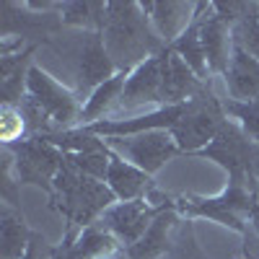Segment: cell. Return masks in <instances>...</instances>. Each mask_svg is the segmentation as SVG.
Returning <instances> with one entry per match:
<instances>
[{
  "label": "cell",
  "mask_w": 259,
  "mask_h": 259,
  "mask_svg": "<svg viewBox=\"0 0 259 259\" xmlns=\"http://www.w3.org/2000/svg\"><path fill=\"white\" fill-rule=\"evenodd\" d=\"M249 223L259 233V187H254V200H251V212H249Z\"/></svg>",
  "instance_id": "obj_25"
},
{
  "label": "cell",
  "mask_w": 259,
  "mask_h": 259,
  "mask_svg": "<svg viewBox=\"0 0 259 259\" xmlns=\"http://www.w3.org/2000/svg\"><path fill=\"white\" fill-rule=\"evenodd\" d=\"M166 259H207L202 254V249L197 246V239H194V231H192L189 223L179 231L177 244H174V249H171V254Z\"/></svg>",
  "instance_id": "obj_23"
},
{
  "label": "cell",
  "mask_w": 259,
  "mask_h": 259,
  "mask_svg": "<svg viewBox=\"0 0 259 259\" xmlns=\"http://www.w3.org/2000/svg\"><path fill=\"white\" fill-rule=\"evenodd\" d=\"M174 50L189 68L197 73V78H207L210 68H207V57H205V50H202V39H200V26H197V18L192 21V26L174 41V45H168Z\"/></svg>",
  "instance_id": "obj_19"
},
{
  "label": "cell",
  "mask_w": 259,
  "mask_h": 259,
  "mask_svg": "<svg viewBox=\"0 0 259 259\" xmlns=\"http://www.w3.org/2000/svg\"><path fill=\"white\" fill-rule=\"evenodd\" d=\"M13 153V168L18 184H36L52 194L55 179L65 166V153L55 148L41 135H34L29 140H21L16 145H6Z\"/></svg>",
  "instance_id": "obj_4"
},
{
  "label": "cell",
  "mask_w": 259,
  "mask_h": 259,
  "mask_svg": "<svg viewBox=\"0 0 259 259\" xmlns=\"http://www.w3.org/2000/svg\"><path fill=\"white\" fill-rule=\"evenodd\" d=\"M124 83H127V73H117L106 83H101L91 96H85L83 112H80V127L96 124L112 109H117L119 99H122V91H124Z\"/></svg>",
  "instance_id": "obj_17"
},
{
  "label": "cell",
  "mask_w": 259,
  "mask_h": 259,
  "mask_svg": "<svg viewBox=\"0 0 259 259\" xmlns=\"http://www.w3.org/2000/svg\"><path fill=\"white\" fill-rule=\"evenodd\" d=\"M117 65L114 60L106 52V45H104V36L101 31H91L89 39L83 45V52H80V70H78V91L80 94H94L101 83H106L112 75H117Z\"/></svg>",
  "instance_id": "obj_11"
},
{
  "label": "cell",
  "mask_w": 259,
  "mask_h": 259,
  "mask_svg": "<svg viewBox=\"0 0 259 259\" xmlns=\"http://www.w3.org/2000/svg\"><path fill=\"white\" fill-rule=\"evenodd\" d=\"M161 62H163V106L187 104L192 99H197L200 94H205L197 73L171 47L161 50Z\"/></svg>",
  "instance_id": "obj_10"
},
{
  "label": "cell",
  "mask_w": 259,
  "mask_h": 259,
  "mask_svg": "<svg viewBox=\"0 0 259 259\" xmlns=\"http://www.w3.org/2000/svg\"><path fill=\"white\" fill-rule=\"evenodd\" d=\"M101 36L119 73L135 70L140 62L161 52L156 39L158 34L150 26L140 3H106Z\"/></svg>",
  "instance_id": "obj_1"
},
{
  "label": "cell",
  "mask_w": 259,
  "mask_h": 259,
  "mask_svg": "<svg viewBox=\"0 0 259 259\" xmlns=\"http://www.w3.org/2000/svg\"><path fill=\"white\" fill-rule=\"evenodd\" d=\"M254 200V187L244 179H228V187L215 197H182L174 202L179 215L187 218H207L236 233H246L249 212Z\"/></svg>",
  "instance_id": "obj_3"
},
{
  "label": "cell",
  "mask_w": 259,
  "mask_h": 259,
  "mask_svg": "<svg viewBox=\"0 0 259 259\" xmlns=\"http://www.w3.org/2000/svg\"><path fill=\"white\" fill-rule=\"evenodd\" d=\"M26 135V114L16 104H3L0 109V138L6 145H16Z\"/></svg>",
  "instance_id": "obj_22"
},
{
  "label": "cell",
  "mask_w": 259,
  "mask_h": 259,
  "mask_svg": "<svg viewBox=\"0 0 259 259\" xmlns=\"http://www.w3.org/2000/svg\"><path fill=\"white\" fill-rule=\"evenodd\" d=\"M226 89L231 101H259V57L233 45L231 65L226 70Z\"/></svg>",
  "instance_id": "obj_15"
},
{
  "label": "cell",
  "mask_w": 259,
  "mask_h": 259,
  "mask_svg": "<svg viewBox=\"0 0 259 259\" xmlns=\"http://www.w3.org/2000/svg\"><path fill=\"white\" fill-rule=\"evenodd\" d=\"M179 212L171 205L156 215V221L143 233V239L124 249L127 259H166L171 254L179 236Z\"/></svg>",
  "instance_id": "obj_9"
},
{
  "label": "cell",
  "mask_w": 259,
  "mask_h": 259,
  "mask_svg": "<svg viewBox=\"0 0 259 259\" xmlns=\"http://www.w3.org/2000/svg\"><path fill=\"white\" fill-rule=\"evenodd\" d=\"M26 94L41 109V114H45L50 122H55L57 127L68 130L73 124H80L83 101L70 89H65L62 83H57L47 70H41L39 65H29Z\"/></svg>",
  "instance_id": "obj_5"
},
{
  "label": "cell",
  "mask_w": 259,
  "mask_h": 259,
  "mask_svg": "<svg viewBox=\"0 0 259 259\" xmlns=\"http://www.w3.org/2000/svg\"><path fill=\"white\" fill-rule=\"evenodd\" d=\"M171 205H174L171 200L163 202V205H156V202H150L148 197L145 200H133V202H114L99 218V223L127 249V246L138 244L143 239V233L150 228V223L156 221V215L161 210L171 207Z\"/></svg>",
  "instance_id": "obj_7"
},
{
  "label": "cell",
  "mask_w": 259,
  "mask_h": 259,
  "mask_svg": "<svg viewBox=\"0 0 259 259\" xmlns=\"http://www.w3.org/2000/svg\"><path fill=\"white\" fill-rule=\"evenodd\" d=\"M104 143L119 158L143 168L150 177L166 161H171L177 153H182L179 145L174 143V138H171V133H166V130H153V133H140V135H130V138H106Z\"/></svg>",
  "instance_id": "obj_6"
},
{
  "label": "cell",
  "mask_w": 259,
  "mask_h": 259,
  "mask_svg": "<svg viewBox=\"0 0 259 259\" xmlns=\"http://www.w3.org/2000/svg\"><path fill=\"white\" fill-rule=\"evenodd\" d=\"M62 21L70 26H83V29H104V18H106V3H65L60 6Z\"/></svg>",
  "instance_id": "obj_20"
},
{
  "label": "cell",
  "mask_w": 259,
  "mask_h": 259,
  "mask_svg": "<svg viewBox=\"0 0 259 259\" xmlns=\"http://www.w3.org/2000/svg\"><path fill=\"white\" fill-rule=\"evenodd\" d=\"M153 31L174 45V41L192 26V21L197 18V6L194 3H140Z\"/></svg>",
  "instance_id": "obj_13"
},
{
  "label": "cell",
  "mask_w": 259,
  "mask_h": 259,
  "mask_svg": "<svg viewBox=\"0 0 259 259\" xmlns=\"http://www.w3.org/2000/svg\"><path fill=\"white\" fill-rule=\"evenodd\" d=\"M21 259H55V246H50L41 233L31 231L29 246H26V251H24V256H21Z\"/></svg>",
  "instance_id": "obj_24"
},
{
  "label": "cell",
  "mask_w": 259,
  "mask_h": 259,
  "mask_svg": "<svg viewBox=\"0 0 259 259\" xmlns=\"http://www.w3.org/2000/svg\"><path fill=\"white\" fill-rule=\"evenodd\" d=\"M52 200L57 202L60 212L68 221V233H78L83 228L99 223L101 215L117 202V197L106 187V182L83 177L68 161H65L62 171L55 179Z\"/></svg>",
  "instance_id": "obj_2"
},
{
  "label": "cell",
  "mask_w": 259,
  "mask_h": 259,
  "mask_svg": "<svg viewBox=\"0 0 259 259\" xmlns=\"http://www.w3.org/2000/svg\"><path fill=\"white\" fill-rule=\"evenodd\" d=\"M143 104H163V62L161 52L127 73V83L117 109H135Z\"/></svg>",
  "instance_id": "obj_8"
},
{
  "label": "cell",
  "mask_w": 259,
  "mask_h": 259,
  "mask_svg": "<svg viewBox=\"0 0 259 259\" xmlns=\"http://www.w3.org/2000/svg\"><path fill=\"white\" fill-rule=\"evenodd\" d=\"M31 228L26 226L24 215L13 205H3L0 212V259H21L29 246Z\"/></svg>",
  "instance_id": "obj_18"
},
{
  "label": "cell",
  "mask_w": 259,
  "mask_h": 259,
  "mask_svg": "<svg viewBox=\"0 0 259 259\" xmlns=\"http://www.w3.org/2000/svg\"><path fill=\"white\" fill-rule=\"evenodd\" d=\"M80 259H119L124 246L106 231L101 223H94L78 233H65V241Z\"/></svg>",
  "instance_id": "obj_16"
},
{
  "label": "cell",
  "mask_w": 259,
  "mask_h": 259,
  "mask_svg": "<svg viewBox=\"0 0 259 259\" xmlns=\"http://www.w3.org/2000/svg\"><path fill=\"white\" fill-rule=\"evenodd\" d=\"M112 150V148H109ZM106 187L112 189L117 202H133V200H145L150 192V174H145L143 168L133 166L130 161L119 158L112 150L109 168H106Z\"/></svg>",
  "instance_id": "obj_14"
},
{
  "label": "cell",
  "mask_w": 259,
  "mask_h": 259,
  "mask_svg": "<svg viewBox=\"0 0 259 259\" xmlns=\"http://www.w3.org/2000/svg\"><path fill=\"white\" fill-rule=\"evenodd\" d=\"M197 11H200V6H197ZM197 26H200V39H202V50L207 57L210 73L226 75L228 65H231V55H233V39H231L228 24L210 6V16L197 13Z\"/></svg>",
  "instance_id": "obj_12"
},
{
  "label": "cell",
  "mask_w": 259,
  "mask_h": 259,
  "mask_svg": "<svg viewBox=\"0 0 259 259\" xmlns=\"http://www.w3.org/2000/svg\"><path fill=\"white\" fill-rule=\"evenodd\" d=\"M223 112L228 117H233V122L239 124L244 133L259 143V101H226L223 104Z\"/></svg>",
  "instance_id": "obj_21"
}]
</instances>
